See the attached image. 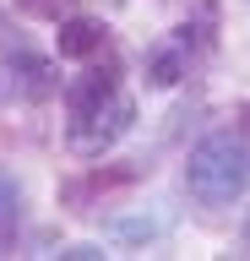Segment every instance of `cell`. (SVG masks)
<instances>
[{
  "mask_svg": "<svg viewBox=\"0 0 250 261\" xmlns=\"http://www.w3.org/2000/svg\"><path fill=\"white\" fill-rule=\"evenodd\" d=\"M131 120H136V103L120 87L115 65H93L66 87V136L76 158H103L131 130Z\"/></svg>",
  "mask_w": 250,
  "mask_h": 261,
  "instance_id": "obj_1",
  "label": "cell"
},
{
  "mask_svg": "<svg viewBox=\"0 0 250 261\" xmlns=\"http://www.w3.org/2000/svg\"><path fill=\"white\" fill-rule=\"evenodd\" d=\"M185 185L201 207H229L250 191V142L234 130H212L190 147L185 163Z\"/></svg>",
  "mask_w": 250,
  "mask_h": 261,
  "instance_id": "obj_2",
  "label": "cell"
},
{
  "mask_svg": "<svg viewBox=\"0 0 250 261\" xmlns=\"http://www.w3.org/2000/svg\"><path fill=\"white\" fill-rule=\"evenodd\" d=\"M103 44H109V33H103L98 22H60V33H54L60 60H93Z\"/></svg>",
  "mask_w": 250,
  "mask_h": 261,
  "instance_id": "obj_3",
  "label": "cell"
},
{
  "mask_svg": "<svg viewBox=\"0 0 250 261\" xmlns=\"http://www.w3.org/2000/svg\"><path fill=\"white\" fill-rule=\"evenodd\" d=\"M6 60H11V65H17V71H22V82H27V93H33V98L54 93V76H49V60H38L33 49L22 44V38H11V33H6Z\"/></svg>",
  "mask_w": 250,
  "mask_h": 261,
  "instance_id": "obj_4",
  "label": "cell"
},
{
  "mask_svg": "<svg viewBox=\"0 0 250 261\" xmlns=\"http://www.w3.org/2000/svg\"><path fill=\"white\" fill-rule=\"evenodd\" d=\"M17 223H22V191L11 174H0V250L17 240Z\"/></svg>",
  "mask_w": 250,
  "mask_h": 261,
  "instance_id": "obj_5",
  "label": "cell"
},
{
  "mask_svg": "<svg viewBox=\"0 0 250 261\" xmlns=\"http://www.w3.org/2000/svg\"><path fill=\"white\" fill-rule=\"evenodd\" d=\"M17 6H22L27 16H38V22H60V16H66L76 0H17Z\"/></svg>",
  "mask_w": 250,
  "mask_h": 261,
  "instance_id": "obj_6",
  "label": "cell"
}]
</instances>
